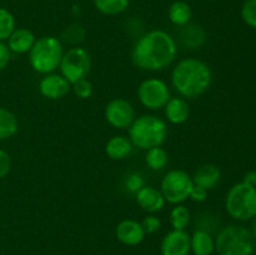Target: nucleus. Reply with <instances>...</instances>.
<instances>
[{"label": "nucleus", "mask_w": 256, "mask_h": 255, "mask_svg": "<svg viewBox=\"0 0 256 255\" xmlns=\"http://www.w3.org/2000/svg\"><path fill=\"white\" fill-rule=\"evenodd\" d=\"M242 182H245L246 185L256 188V170H250L242 178Z\"/></svg>", "instance_id": "35"}, {"label": "nucleus", "mask_w": 256, "mask_h": 255, "mask_svg": "<svg viewBox=\"0 0 256 255\" xmlns=\"http://www.w3.org/2000/svg\"><path fill=\"white\" fill-rule=\"evenodd\" d=\"M192 186H194V182H192V175L188 174L185 170L175 169L168 172L162 178L160 192L165 202L178 205L189 199Z\"/></svg>", "instance_id": "7"}, {"label": "nucleus", "mask_w": 256, "mask_h": 255, "mask_svg": "<svg viewBox=\"0 0 256 255\" xmlns=\"http://www.w3.org/2000/svg\"><path fill=\"white\" fill-rule=\"evenodd\" d=\"M138 98L142 106L149 110L164 109L170 100L169 86L166 82L158 78H149L140 82L138 88Z\"/></svg>", "instance_id": "9"}, {"label": "nucleus", "mask_w": 256, "mask_h": 255, "mask_svg": "<svg viewBox=\"0 0 256 255\" xmlns=\"http://www.w3.org/2000/svg\"><path fill=\"white\" fill-rule=\"evenodd\" d=\"M250 232H252V236L256 239V215L252 219V229H250Z\"/></svg>", "instance_id": "36"}, {"label": "nucleus", "mask_w": 256, "mask_h": 255, "mask_svg": "<svg viewBox=\"0 0 256 255\" xmlns=\"http://www.w3.org/2000/svg\"><path fill=\"white\" fill-rule=\"evenodd\" d=\"M142 226L145 234H154V232H159L162 228V220L155 214H150L144 218V220L142 222Z\"/></svg>", "instance_id": "31"}, {"label": "nucleus", "mask_w": 256, "mask_h": 255, "mask_svg": "<svg viewBox=\"0 0 256 255\" xmlns=\"http://www.w3.org/2000/svg\"><path fill=\"white\" fill-rule=\"evenodd\" d=\"M12 170V159L5 150L0 149V179L6 176Z\"/></svg>", "instance_id": "32"}, {"label": "nucleus", "mask_w": 256, "mask_h": 255, "mask_svg": "<svg viewBox=\"0 0 256 255\" xmlns=\"http://www.w3.org/2000/svg\"><path fill=\"white\" fill-rule=\"evenodd\" d=\"M142 186H145V180L140 172H132V174L128 175L126 180H125V188L130 192L136 194Z\"/></svg>", "instance_id": "30"}, {"label": "nucleus", "mask_w": 256, "mask_h": 255, "mask_svg": "<svg viewBox=\"0 0 256 255\" xmlns=\"http://www.w3.org/2000/svg\"><path fill=\"white\" fill-rule=\"evenodd\" d=\"M215 252L218 255H252L255 238L248 228L228 225L220 229L215 238Z\"/></svg>", "instance_id": "5"}, {"label": "nucleus", "mask_w": 256, "mask_h": 255, "mask_svg": "<svg viewBox=\"0 0 256 255\" xmlns=\"http://www.w3.org/2000/svg\"><path fill=\"white\" fill-rule=\"evenodd\" d=\"M168 136L166 122L155 115L135 118L129 128V139L135 148L142 150L162 146Z\"/></svg>", "instance_id": "3"}, {"label": "nucleus", "mask_w": 256, "mask_h": 255, "mask_svg": "<svg viewBox=\"0 0 256 255\" xmlns=\"http://www.w3.org/2000/svg\"><path fill=\"white\" fill-rule=\"evenodd\" d=\"M160 252L162 255H189L190 234L186 230L172 229L162 238Z\"/></svg>", "instance_id": "11"}, {"label": "nucleus", "mask_w": 256, "mask_h": 255, "mask_svg": "<svg viewBox=\"0 0 256 255\" xmlns=\"http://www.w3.org/2000/svg\"><path fill=\"white\" fill-rule=\"evenodd\" d=\"M59 68L60 74L72 85L88 76L92 69V58L84 48L72 46L64 52Z\"/></svg>", "instance_id": "8"}, {"label": "nucleus", "mask_w": 256, "mask_h": 255, "mask_svg": "<svg viewBox=\"0 0 256 255\" xmlns=\"http://www.w3.org/2000/svg\"><path fill=\"white\" fill-rule=\"evenodd\" d=\"M242 18L248 26L256 29V0H245L242 6Z\"/></svg>", "instance_id": "28"}, {"label": "nucleus", "mask_w": 256, "mask_h": 255, "mask_svg": "<svg viewBox=\"0 0 256 255\" xmlns=\"http://www.w3.org/2000/svg\"><path fill=\"white\" fill-rule=\"evenodd\" d=\"M15 29L14 15L5 8H0V42H6Z\"/></svg>", "instance_id": "26"}, {"label": "nucleus", "mask_w": 256, "mask_h": 255, "mask_svg": "<svg viewBox=\"0 0 256 255\" xmlns=\"http://www.w3.org/2000/svg\"><path fill=\"white\" fill-rule=\"evenodd\" d=\"M168 18H169L170 22L176 26H184V25L189 24L190 20L192 18V10L188 2H182V0H178L174 2L169 6L168 10Z\"/></svg>", "instance_id": "21"}, {"label": "nucleus", "mask_w": 256, "mask_h": 255, "mask_svg": "<svg viewBox=\"0 0 256 255\" xmlns=\"http://www.w3.org/2000/svg\"><path fill=\"white\" fill-rule=\"evenodd\" d=\"M192 178L195 185H199L209 192L219 185L222 180V172L215 164H204L198 168Z\"/></svg>", "instance_id": "16"}, {"label": "nucleus", "mask_w": 256, "mask_h": 255, "mask_svg": "<svg viewBox=\"0 0 256 255\" xmlns=\"http://www.w3.org/2000/svg\"><path fill=\"white\" fill-rule=\"evenodd\" d=\"M225 209L232 219L252 220L256 215V188L242 182L232 185L225 196Z\"/></svg>", "instance_id": "6"}, {"label": "nucleus", "mask_w": 256, "mask_h": 255, "mask_svg": "<svg viewBox=\"0 0 256 255\" xmlns=\"http://www.w3.org/2000/svg\"><path fill=\"white\" fill-rule=\"evenodd\" d=\"M19 129L18 118L6 108L0 106V140L14 136Z\"/></svg>", "instance_id": "22"}, {"label": "nucleus", "mask_w": 256, "mask_h": 255, "mask_svg": "<svg viewBox=\"0 0 256 255\" xmlns=\"http://www.w3.org/2000/svg\"><path fill=\"white\" fill-rule=\"evenodd\" d=\"M64 55V46L59 38L46 35L35 40L29 52V62L39 74H50L59 68Z\"/></svg>", "instance_id": "4"}, {"label": "nucleus", "mask_w": 256, "mask_h": 255, "mask_svg": "<svg viewBox=\"0 0 256 255\" xmlns=\"http://www.w3.org/2000/svg\"><path fill=\"white\" fill-rule=\"evenodd\" d=\"M12 56V52L9 50L8 45L4 42H0V72L8 66Z\"/></svg>", "instance_id": "34"}, {"label": "nucleus", "mask_w": 256, "mask_h": 255, "mask_svg": "<svg viewBox=\"0 0 256 255\" xmlns=\"http://www.w3.org/2000/svg\"><path fill=\"white\" fill-rule=\"evenodd\" d=\"M136 202L144 212L155 214L165 206V199L162 192L154 186H142L136 192Z\"/></svg>", "instance_id": "14"}, {"label": "nucleus", "mask_w": 256, "mask_h": 255, "mask_svg": "<svg viewBox=\"0 0 256 255\" xmlns=\"http://www.w3.org/2000/svg\"><path fill=\"white\" fill-rule=\"evenodd\" d=\"M105 119L112 128L124 130L129 129L136 118L132 104L128 100L116 98L110 100L105 106Z\"/></svg>", "instance_id": "10"}, {"label": "nucleus", "mask_w": 256, "mask_h": 255, "mask_svg": "<svg viewBox=\"0 0 256 255\" xmlns=\"http://www.w3.org/2000/svg\"><path fill=\"white\" fill-rule=\"evenodd\" d=\"M169 162V155H168L166 150L162 146H155L152 149L146 150L145 154V162H146L148 168L152 170H162L168 165Z\"/></svg>", "instance_id": "23"}, {"label": "nucleus", "mask_w": 256, "mask_h": 255, "mask_svg": "<svg viewBox=\"0 0 256 255\" xmlns=\"http://www.w3.org/2000/svg\"><path fill=\"white\" fill-rule=\"evenodd\" d=\"M208 192H209L206 189L194 184V186H192V192L189 194V199L195 202H202L208 199Z\"/></svg>", "instance_id": "33"}, {"label": "nucleus", "mask_w": 256, "mask_h": 255, "mask_svg": "<svg viewBox=\"0 0 256 255\" xmlns=\"http://www.w3.org/2000/svg\"><path fill=\"white\" fill-rule=\"evenodd\" d=\"M72 89L79 99H88V98H90L92 95V84L86 78L74 82L72 85Z\"/></svg>", "instance_id": "29"}, {"label": "nucleus", "mask_w": 256, "mask_h": 255, "mask_svg": "<svg viewBox=\"0 0 256 255\" xmlns=\"http://www.w3.org/2000/svg\"><path fill=\"white\" fill-rule=\"evenodd\" d=\"M212 82V69L206 62L196 58L182 59L172 72V86L180 96L188 99H195L205 94Z\"/></svg>", "instance_id": "2"}, {"label": "nucleus", "mask_w": 256, "mask_h": 255, "mask_svg": "<svg viewBox=\"0 0 256 255\" xmlns=\"http://www.w3.org/2000/svg\"><path fill=\"white\" fill-rule=\"evenodd\" d=\"M190 212L184 205H175L170 212V225L175 230H185L190 222Z\"/></svg>", "instance_id": "25"}, {"label": "nucleus", "mask_w": 256, "mask_h": 255, "mask_svg": "<svg viewBox=\"0 0 256 255\" xmlns=\"http://www.w3.org/2000/svg\"><path fill=\"white\" fill-rule=\"evenodd\" d=\"M165 116L169 122L174 125L184 124L190 115V108L184 98H170L168 104L165 105Z\"/></svg>", "instance_id": "17"}, {"label": "nucleus", "mask_w": 256, "mask_h": 255, "mask_svg": "<svg viewBox=\"0 0 256 255\" xmlns=\"http://www.w3.org/2000/svg\"><path fill=\"white\" fill-rule=\"evenodd\" d=\"M94 5L104 15H119L129 8L130 0H94Z\"/></svg>", "instance_id": "24"}, {"label": "nucleus", "mask_w": 256, "mask_h": 255, "mask_svg": "<svg viewBox=\"0 0 256 255\" xmlns=\"http://www.w3.org/2000/svg\"><path fill=\"white\" fill-rule=\"evenodd\" d=\"M115 235L122 244L128 245V246H136L140 242H142L146 234L142 229V222L134 219H125L118 224Z\"/></svg>", "instance_id": "13"}, {"label": "nucleus", "mask_w": 256, "mask_h": 255, "mask_svg": "<svg viewBox=\"0 0 256 255\" xmlns=\"http://www.w3.org/2000/svg\"><path fill=\"white\" fill-rule=\"evenodd\" d=\"M89 2H94V0H89Z\"/></svg>", "instance_id": "37"}, {"label": "nucleus", "mask_w": 256, "mask_h": 255, "mask_svg": "<svg viewBox=\"0 0 256 255\" xmlns=\"http://www.w3.org/2000/svg\"><path fill=\"white\" fill-rule=\"evenodd\" d=\"M178 55L174 38L165 30H150L135 42L132 60L135 66L148 72H159L169 66Z\"/></svg>", "instance_id": "1"}, {"label": "nucleus", "mask_w": 256, "mask_h": 255, "mask_svg": "<svg viewBox=\"0 0 256 255\" xmlns=\"http://www.w3.org/2000/svg\"><path fill=\"white\" fill-rule=\"evenodd\" d=\"M190 252L194 255H212L215 252V238L205 230L196 229L190 235Z\"/></svg>", "instance_id": "20"}, {"label": "nucleus", "mask_w": 256, "mask_h": 255, "mask_svg": "<svg viewBox=\"0 0 256 255\" xmlns=\"http://www.w3.org/2000/svg\"><path fill=\"white\" fill-rule=\"evenodd\" d=\"M35 40L36 39H35V35L32 30L26 29V28H18L6 40V45L12 52L26 54L32 50Z\"/></svg>", "instance_id": "15"}, {"label": "nucleus", "mask_w": 256, "mask_h": 255, "mask_svg": "<svg viewBox=\"0 0 256 255\" xmlns=\"http://www.w3.org/2000/svg\"><path fill=\"white\" fill-rule=\"evenodd\" d=\"M180 42L188 49H200L206 42V32L200 25L186 24L180 26Z\"/></svg>", "instance_id": "18"}, {"label": "nucleus", "mask_w": 256, "mask_h": 255, "mask_svg": "<svg viewBox=\"0 0 256 255\" xmlns=\"http://www.w3.org/2000/svg\"><path fill=\"white\" fill-rule=\"evenodd\" d=\"M72 84L62 74L50 72L46 74L39 82V92L50 100H58L69 94Z\"/></svg>", "instance_id": "12"}, {"label": "nucleus", "mask_w": 256, "mask_h": 255, "mask_svg": "<svg viewBox=\"0 0 256 255\" xmlns=\"http://www.w3.org/2000/svg\"><path fill=\"white\" fill-rule=\"evenodd\" d=\"M85 38V30L82 25L72 24L62 32V39L68 44H72L78 46L79 42H82Z\"/></svg>", "instance_id": "27"}, {"label": "nucleus", "mask_w": 256, "mask_h": 255, "mask_svg": "<svg viewBox=\"0 0 256 255\" xmlns=\"http://www.w3.org/2000/svg\"><path fill=\"white\" fill-rule=\"evenodd\" d=\"M132 148L134 145L129 138L124 135H115L108 140L105 145V152L112 160H124L132 154Z\"/></svg>", "instance_id": "19"}]
</instances>
